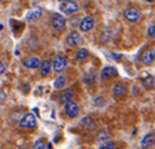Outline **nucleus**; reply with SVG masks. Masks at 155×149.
Listing matches in <instances>:
<instances>
[{
	"label": "nucleus",
	"instance_id": "1",
	"mask_svg": "<svg viewBox=\"0 0 155 149\" xmlns=\"http://www.w3.org/2000/svg\"><path fill=\"white\" fill-rule=\"evenodd\" d=\"M124 16L129 22L135 23V22H137L138 20L140 19V17H142V14H140V12L137 10V8L131 6V8H128L126 11H125Z\"/></svg>",
	"mask_w": 155,
	"mask_h": 149
},
{
	"label": "nucleus",
	"instance_id": "2",
	"mask_svg": "<svg viewBox=\"0 0 155 149\" xmlns=\"http://www.w3.org/2000/svg\"><path fill=\"white\" fill-rule=\"evenodd\" d=\"M67 66V59L62 55H58L54 57V61H52V68L54 72L61 73L65 69V67Z\"/></svg>",
	"mask_w": 155,
	"mask_h": 149
},
{
	"label": "nucleus",
	"instance_id": "3",
	"mask_svg": "<svg viewBox=\"0 0 155 149\" xmlns=\"http://www.w3.org/2000/svg\"><path fill=\"white\" fill-rule=\"evenodd\" d=\"M79 10V5L76 1H71V0H66V1L61 2L60 4V11L65 14H72L76 13Z\"/></svg>",
	"mask_w": 155,
	"mask_h": 149
},
{
	"label": "nucleus",
	"instance_id": "4",
	"mask_svg": "<svg viewBox=\"0 0 155 149\" xmlns=\"http://www.w3.org/2000/svg\"><path fill=\"white\" fill-rule=\"evenodd\" d=\"M36 118L33 113H26L22 117L19 122V126L22 128H35L36 127Z\"/></svg>",
	"mask_w": 155,
	"mask_h": 149
},
{
	"label": "nucleus",
	"instance_id": "5",
	"mask_svg": "<svg viewBox=\"0 0 155 149\" xmlns=\"http://www.w3.org/2000/svg\"><path fill=\"white\" fill-rule=\"evenodd\" d=\"M51 24L54 29H57V31H62V29H64V27H65L66 20L61 14L54 13L51 18Z\"/></svg>",
	"mask_w": 155,
	"mask_h": 149
},
{
	"label": "nucleus",
	"instance_id": "6",
	"mask_svg": "<svg viewBox=\"0 0 155 149\" xmlns=\"http://www.w3.org/2000/svg\"><path fill=\"white\" fill-rule=\"evenodd\" d=\"M64 110L65 113L69 118H76V117H78V114H79V105L76 102H74V101H69V102L65 103Z\"/></svg>",
	"mask_w": 155,
	"mask_h": 149
},
{
	"label": "nucleus",
	"instance_id": "7",
	"mask_svg": "<svg viewBox=\"0 0 155 149\" xmlns=\"http://www.w3.org/2000/svg\"><path fill=\"white\" fill-rule=\"evenodd\" d=\"M82 42V37L80 35L79 32L72 31L71 33L68 34V36L66 37V43L69 46H77Z\"/></svg>",
	"mask_w": 155,
	"mask_h": 149
},
{
	"label": "nucleus",
	"instance_id": "8",
	"mask_svg": "<svg viewBox=\"0 0 155 149\" xmlns=\"http://www.w3.org/2000/svg\"><path fill=\"white\" fill-rule=\"evenodd\" d=\"M94 25V18L91 16H86L81 20L79 26L82 32H89Z\"/></svg>",
	"mask_w": 155,
	"mask_h": 149
},
{
	"label": "nucleus",
	"instance_id": "9",
	"mask_svg": "<svg viewBox=\"0 0 155 149\" xmlns=\"http://www.w3.org/2000/svg\"><path fill=\"white\" fill-rule=\"evenodd\" d=\"M117 69L113 66H106L102 69L101 78L102 79H109V78H115L117 76Z\"/></svg>",
	"mask_w": 155,
	"mask_h": 149
},
{
	"label": "nucleus",
	"instance_id": "10",
	"mask_svg": "<svg viewBox=\"0 0 155 149\" xmlns=\"http://www.w3.org/2000/svg\"><path fill=\"white\" fill-rule=\"evenodd\" d=\"M127 88L126 85L123 83H116L112 88V93L115 98H122L126 95Z\"/></svg>",
	"mask_w": 155,
	"mask_h": 149
},
{
	"label": "nucleus",
	"instance_id": "11",
	"mask_svg": "<svg viewBox=\"0 0 155 149\" xmlns=\"http://www.w3.org/2000/svg\"><path fill=\"white\" fill-rule=\"evenodd\" d=\"M155 60V49H150L148 50H146L142 56V61L147 65H150V64L153 63V61Z\"/></svg>",
	"mask_w": 155,
	"mask_h": 149
},
{
	"label": "nucleus",
	"instance_id": "12",
	"mask_svg": "<svg viewBox=\"0 0 155 149\" xmlns=\"http://www.w3.org/2000/svg\"><path fill=\"white\" fill-rule=\"evenodd\" d=\"M140 82L146 88H152L154 85V78L153 76L148 74V73H143L140 76Z\"/></svg>",
	"mask_w": 155,
	"mask_h": 149
},
{
	"label": "nucleus",
	"instance_id": "13",
	"mask_svg": "<svg viewBox=\"0 0 155 149\" xmlns=\"http://www.w3.org/2000/svg\"><path fill=\"white\" fill-rule=\"evenodd\" d=\"M42 15H43L42 10H41V8H36V10H33L26 14L25 19L29 22L37 21V20H39L41 17H42Z\"/></svg>",
	"mask_w": 155,
	"mask_h": 149
},
{
	"label": "nucleus",
	"instance_id": "14",
	"mask_svg": "<svg viewBox=\"0 0 155 149\" xmlns=\"http://www.w3.org/2000/svg\"><path fill=\"white\" fill-rule=\"evenodd\" d=\"M140 145L143 148H149L155 145V134H148L147 136L143 137L142 142H140Z\"/></svg>",
	"mask_w": 155,
	"mask_h": 149
},
{
	"label": "nucleus",
	"instance_id": "15",
	"mask_svg": "<svg viewBox=\"0 0 155 149\" xmlns=\"http://www.w3.org/2000/svg\"><path fill=\"white\" fill-rule=\"evenodd\" d=\"M23 65L27 68H37L41 65L40 59L38 57H29L23 61Z\"/></svg>",
	"mask_w": 155,
	"mask_h": 149
},
{
	"label": "nucleus",
	"instance_id": "16",
	"mask_svg": "<svg viewBox=\"0 0 155 149\" xmlns=\"http://www.w3.org/2000/svg\"><path fill=\"white\" fill-rule=\"evenodd\" d=\"M74 95V93L72 89H65V90L60 95V101L63 103L69 102V101H71Z\"/></svg>",
	"mask_w": 155,
	"mask_h": 149
},
{
	"label": "nucleus",
	"instance_id": "17",
	"mask_svg": "<svg viewBox=\"0 0 155 149\" xmlns=\"http://www.w3.org/2000/svg\"><path fill=\"white\" fill-rule=\"evenodd\" d=\"M41 75L43 76V77H45V76H47L49 74V72H51V60H44L42 61V63H41Z\"/></svg>",
	"mask_w": 155,
	"mask_h": 149
},
{
	"label": "nucleus",
	"instance_id": "18",
	"mask_svg": "<svg viewBox=\"0 0 155 149\" xmlns=\"http://www.w3.org/2000/svg\"><path fill=\"white\" fill-rule=\"evenodd\" d=\"M65 84H66V78H65V76H63V75L59 76V77L57 78L54 82V86L58 89L63 88V87L65 86Z\"/></svg>",
	"mask_w": 155,
	"mask_h": 149
},
{
	"label": "nucleus",
	"instance_id": "19",
	"mask_svg": "<svg viewBox=\"0 0 155 149\" xmlns=\"http://www.w3.org/2000/svg\"><path fill=\"white\" fill-rule=\"evenodd\" d=\"M87 56H88V50L86 49H80L76 54L77 59H79V60H84V59L87 58Z\"/></svg>",
	"mask_w": 155,
	"mask_h": 149
},
{
	"label": "nucleus",
	"instance_id": "20",
	"mask_svg": "<svg viewBox=\"0 0 155 149\" xmlns=\"http://www.w3.org/2000/svg\"><path fill=\"white\" fill-rule=\"evenodd\" d=\"M109 38H110V31H108V29H104L101 33V36H100V41L102 43H105L109 40Z\"/></svg>",
	"mask_w": 155,
	"mask_h": 149
},
{
	"label": "nucleus",
	"instance_id": "21",
	"mask_svg": "<svg viewBox=\"0 0 155 149\" xmlns=\"http://www.w3.org/2000/svg\"><path fill=\"white\" fill-rule=\"evenodd\" d=\"M99 149H115V145L112 141H106L100 145Z\"/></svg>",
	"mask_w": 155,
	"mask_h": 149
},
{
	"label": "nucleus",
	"instance_id": "22",
	"mask_svg": "<svg viewBox=\"0 0 155 149\" xmlns=\"http://www.w3.org/2000/svg\"><path fill=\"white\" fill-rule=\"evenodd\" d=\"M45 147H46L45 142L42 141V140H38V141L33 145V148L31 149H45Z\"/></svg>",
	"mask_w": 155,
	"mask_h": 149
},
{
	"label": "nucleus",
	"instance_id": "23",
	"mask_svg": "<svg viewBox=\"0 0 155 149\" xmlns=\"http://www.w3.org/2000/svg\"><path fill=\"white\" fill-rule=\"evenodd\" d=\"M94 103L97 105V106H103V105H104L106 102H105V100H104L102 97H97V98L94 99Z\"/></svg>",
	"mask_w": 155,
	"mask_h": 149
},
{
	"label": "nucleus",
	"instance_id": "24",
	"mask_svg": "<svg viewBox=\"0 0 155 149\" xmlns=\"http://www.w3.org/2000/svg\"><path fill=\"white\" fill-rule=\"evenodd\" d=\"M148 35L152 38H155V25H151V26L148 29Z\"/></svg>",
	"mask_w": 155,
	"mask_h": 149
},
{
	"label": "nucleus",
	"instance_id": "25",
	"mask_svg": "<svg viewBox=\"0 0 155 149\" xmlns=\"http://www.w3.org/2000/svg\"><path fill=\"white\" fill-rule=\"evenodd\" d=\"M6 99V95L4 93V91L0 90V103H2L3 101H5Z\"/></svg>",
	"mask_w": 155,
	"mask_h": 149
},
{
	"label": "nucleus",
	"instance_id": "26",
	"mask_svg": "<svg viewBox=\"0 0 155 149\" xmlns=\"http://www.w3.org/2000/svg\"><path fill=\"white\" fill-rule=\"evenodd\" d=\"M4 70H5V66H4V64L0 61V75H2L4 73Z\"/></svg>",
	"mask_w": 155,
	"mask_h": 149
},
{
	"label": "nucleus",
	"instance_id": "27",
	"mask_svg": "<svg viewBox=\"0 0 155 149\" xmlns=\"http://www.w3.org/2000/svg\"><path fill=\"white\" fill-rule=\"evenodd\" d=\"M2 29H3V25H2V24H0V31H1Z\"/></svg>",
	"mask_w": 155,
	"mask_h": 149
}]
</instances>
